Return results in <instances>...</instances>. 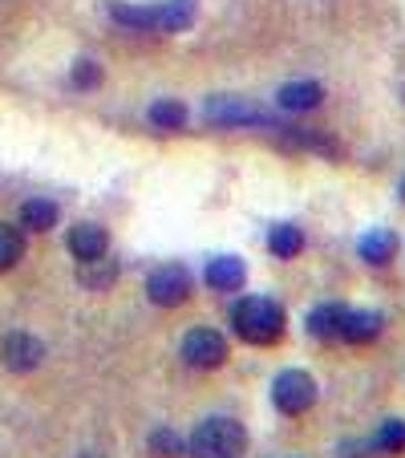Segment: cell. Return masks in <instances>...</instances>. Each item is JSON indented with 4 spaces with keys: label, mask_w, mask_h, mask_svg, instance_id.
Wrapping results in <instances>:
<instances>
[{
    "label": "cell",
    "mask_w": 405,
    "mask_h": 458,
    "mask_svg": "<svg viewBox=\"0 0 405 458\" xmlns=\"http://www.w3.org/2000/svg\"><path fill=\"white\" fill-rule=\"evenodd\" d=\"M227 325H232L235 341H243V345L272 349V345H280L288 333V312L276 296L248 293V296H235L232 312H227Z\"/></svg>",
    "instance_id": "6da1fadb"
},
{
    "label": "cell",
    "mask_w": 405,
    "mask_h": 458,
    "mask_svg": "<svg viewBox=\"0 0 405 458\" xmlns=\"http://www.w3.org/2000/svg\"><path fill=\"white\" fill-rule=\"evenodd\" d=\"M243 450H248V430H243V422L224 414L203 418L187 438L190 458H243Z\"/></svg>",
    "instance_id": "7a4b0ae2"
},
{
    "label": "cell",
    "mask_w": 405,
    "mask_h": 458,
    "mask_svg": "<svg viewBox=\"0 0 405 458\" xmlns=\"http://www.w3.org/2000/svg\"><path fill=\"white\" fill-rule=\"evenodd\" d=\"M203 118L219 130H276L280 122L264 110L259 102H248V98H235V94H219L203 106Z\"/></svg>",
    "instance_id": "3957f363"
},
{
    "label": "cell",
    "mask_w": 405,
    "mask_h": 458,
    "mask_svg": "<svg viewBox=\"0 0 405 458\" xmlns=\"http://www.w3.org/2000/svg\"><path fill=\"white\" fill-rule=\"evenodd\" d=\"M190 293H195V276H190L187 264H179V259H166V264L150 268V276H147V301L155 304V309H182V304L190 301Z\"/></svg>",
    "instance_id": "277c9868"
},
{
    "label": "cell",
    "mask_w": 405,
    "mask_h": 458,
    "mask_svg": "<svg viewBox=\"0 0 405 458\" xmlns=\"http://www.w3.org/2000/svg\"><path fill=\"white\" fill-rule=\"evenodd\" d=\"M316 398H320V389L308 369H284L272 377V406L284 418H304L316 406Z\"/></svg>",
    "instance_id": "5b68a950"
},
{
    "label": "cell",
    "mask_w": 405,
    "mask_h": 458,
    "mask_svg": "<svg viewBox=\"0 0 405 458\" xmlns=\"http://www.w3.org/2000/svg\"><path fill=\"white\" fill-rule=\"evenodd\" d=\"M179 353L195 373H211V369H224L227 365L232 345H227V337L219 329H211V325H195V329H187Z\"/></svg>",
    "instance_id": "8992f818"
},
{
    "label": "cell",
    "mask_w": 405,
    "mask_h": 458,
    "mask_svg": "<svg viewBox=\"0 0 405 458\" xmlns=\"http://www.w3.org/2000/svg\"><path fill=\"white\" fill-rule=\"evenodd\" d=\"M345 317H349V304L341 301H320L316 309H308L304 317V333L320 345H341V329H345Z\"/></svg>",
    "instance_id": "52a82bcc"
},
{
    "label": "cell",
    "mask_w": 405,
    "mask_h": 458,
    "mask_svg": "<svg viewBox=\"0 0 405 458\" xmlns=\"http://www.w3.org/2000/svg\"><path fill=\"white\" fill-rule=\"evenodd\" d=\"M0 361L13 373H33L45 361V345L33 333H9V337L0 341Z\"/></svg>",
    "instance_id": "ba28073f"
},
{
    "label": "cell",
    "mask_w": 405,
    "mask_h": 458,
    "mask_svg": "<svg viewBox=\"0 0 405 458\" xmlns=\"http://www.w3.org/2000/svg\"><path fill=\"white\" fill-rule=\"evenodd\" d=\"M65 248L78 264H94V259H105V251H110V232L102 224H89V219L73 224L70 235H65Z\"/></svg>",
    "instance_id": "9c48e42d"
},
{
    "label": "cell",
    "mask_w": 405,
    "mask_h": 458,
    "mask_svg": "<svg viewBox=\"0 0 405 458\" xmlns=\"http://www.w3.org/2000/svg\"><path fill=\"white\" fill-rule=\"evenodd\" d=\"M381 333H385V317L377 309H349L345 329H341V345H349V349L377 345Z\"/></svg>",
    "instance_id": "30bf717a"
},
{
    "label": "cell",
    "mask_w": 405,
    "mask_h": 458,
    "mask_svg": "<svg viewBox=\"0 0 405 458\" xmlns=\"http://www.w3.org/2000/svg\"><path fill=\"white\" fill-rule=\"evenodd\" d=\"M401 251V235L393 227H369V232L357 240V256L369 264V268H389Z\"/></svg>",
    "instance_id": "8fae6325"
},
{
    "label": "cell",
    "mask_w": 405,
    "mask_h": 458,
    "mask_svg": "<svg viewBox=\"0 0 405 458\" xmlns=\"http://www.w3.org/2000/svg\"><path fill=\"white\" fill-rule=\"evenodd\" d=\"M203 284L211 293H240L248 284V264L240 256H211L203 268Z\"/></svg>",
    "instance_id": "7c38bea8"
},
{
    "label": "cell",
    "mask_w": 405,
    "mask_h": 458,
    "mask_svg": "<svg viewBox=\"0 0 405 458\" xmlns=\"http://www.w3.org/2000/svg\"><path fill=\"white\" fill-rule=\"evenodd\" d=\"M325 102V86L320 81H288V86H280V94H276V106L280 110H288V114H308V110H316V106Z\"/></svg>",
    "instance_id": "4fadbf2b"
},
{
    "label": "cell",
    "mask_w": 405,
    "mask_h": 458,
    "mask_svg": "<svg viewBox=\"0 0 405 458\" xmlns=\"http://www.w3.org/2000/svg\"><path fill=\"white\" fill-rule=\"evenodd\" d=\"M163 13L166 4H122V0L110 4V17L122 29H158L163 33Z\"/></svg>",
    "instance_id": "5bb4252c"
},
{
    "label": "cell",
    "mask_w": 405,
    "mask_h": 458,
    "mask_svg": "<svg viewBox=\"0 0 405 458\" xmlns=\"http://www.w3.org/2000/svg\"><path fill=\"white\" fill-rule=\"evenodd\" d=\"M276 134L288 142V147L316 150V155H325V158H336V155H341V142H336V139H328V134H316V130H304V126H284V122H280V126H276Z\"/></svg>",
    "instance_id": "9a60e30c"
},
{
    "label": "cell",
    "mask_w": 405,
    "mask_h": 458,
    "mask_svg": "<svg viewBox=\"0 0 405 458\" xmlns=\"http://www.w3.org/2000/svg\"><path fill=\"white\" fill-rule=\"evenodd\" d=\"M267 251L276 259H296L304 251V232L300 224H272L267 227Z\"/></svg>",
    "instance_id": "2e32d148"
},
{
    "label": "cell",
    "mask_w": 405,
    "mask_h": 458,
    "mask_svg": "<svg viewBox=\"0 0 405 458\" xmlns=\"http://www.w3.org/2000/svg\"><path fill=\"white\" fill-rule=\"evenodd\" d=\"M57 219H61V208L53 199H25L21 203V224L29 227V232H53L57 227Z\"/></svg>",
    "instance_id": "e0dca14e"
},
{
    "label": "cell",
    "mask_w": 405,
    "mask_h": 458,
    "mask_svg": "<svg viewBox=\"0 0 405 458\" xmlns=\"http://www.w3.org/2000/svg\"><path fill=\"white\" fill-rule=\"evenodd\" d=\"M373 450L381 454H405V418H381V426L373 430Z\"/></svg>",
    "instance_id": "ac0fdd59"
},
{
    "label": "cell",
    "mask_w": 405,
    "mask_h": 458,
    "mask_svg": "<svg viewBox=\"0 0 405 458\" xmlns=\"http://www.w3.org/2000/svg\"><path fill=\"white\" fill-rule=\"evenodd\" d=\"M150 126L182 130V126H187V106H182L179 98H158V102L150 106Z\"/></svg>",
    "instance_id": "d6986e66"
},
{
    "label": "cell",
    "mask_w": 405,
    "mask_h": 458,
    "mask_svg": "<svg viewBox=\"0 0 405 458\" xmlns=\"http://www.w3.org/2000/svg\"><path fill=\"white\" fill-rule=\"evenodd\" d=\"M25 256V232L13 224H0V272H9Z\"/></svg>",
    "instance_id": "ffe728a7"
},
{
    "label": "cell",
    "mask_w": 405,
    "mask_h": 458,
    "mask_svg": "<svg viewBox=\"0 0 405 458\" xmlns=\"http://www.w3.org/2000/svg\"><path fill=\"white\" fill-rule=\"evenodd\" d=\"M114 280H118V264H114V259H94V264H81V284H86L89 293H102V288H110Z\"/></svg>",
    "instance_id": "44dd1931"
},
{
    "label": "cell",
    "mask_w": 405,
    "mask_h": 458,
    "mask_svg": "<svg viewBox=\"0 0 405 458\" xmlns=\"http://www.w3.org/2000/svg\"><path fill=\"white\" fill-rule=\"evenodd\" d=\"M195 9H198V0H166L163 33H182V29H190V21H195Z\"/></svg>",
    "instance_id": "7402d4cb"
},
{
    "label": "cell",
    "mask_w": 405,
    "mask_h": 458,
    "mask_svg": "<svg viewBox=\"0 0 405 458\" xmlns=\"http://www.w3.org/2000/svg\"><path fill=\"white\" fill-rule=\"evenodd\" d=\"M147 446H150V454H155V458H182V454H187V442H182L171 426H163V430L150 434Z\"/></svg>",
    "instance_id": "603a6c76"
},
{
    "label": "cell",
    "mask_w": 405,
    "mask_h": 458,
    "mask_svg": "<svg viewBox=\"0 0 405 458\" xmlns=\"http://www.w3.org/2000/svg\"><path fill=\"white\" fill-rule=\"evenodd\" d=\"M70 81H73V89H81V94H89V89H97V86H102V65H97V61H89V57L73 61Z\"/></svg>",
    "instance_id": "cb8c5ba5"
},
{
    "label": "cell",
    "mask_w": 405,
    "mask_h": 458,
    "mask_svg": "<svg viewBox=\"0 0 405 458\" xmlns=\"http://www.w3.org/2000/svg\"><path fill=\"white\" fill-rule=\"evenodd\" d=\"M397 195H401V203H405V179H401V187H397Z\"/></svg>",
    "instance_id": "d4e9b609"
},
{
    "label": "cell",
    "mask_w": 405,
    "mask_h": 458,
    "mask_svg": "<svg viewBox=\"0 0 405 458\" xmlns=\"http://www.w3.org/2000/svg\"><path fill=\"white\" fill-rule=\"evenodd\" d=\"M78 458H97V454H89V450H86V454H78Z\"/></svg>",
    "instance_id": "484cf974"
}]
</instances>
